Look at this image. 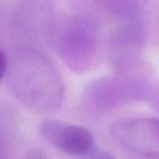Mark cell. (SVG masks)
Instances as JSON below:
<instances>
[{
  "mask_svg": "<svg viewBox=\"0 0 159 159\" xmlns=\"http://www.w3.org/2000/svg\"><path fill=\"white\" fill-rule=\"evenodd\" d=\"M84 156H86L84 159H116L115 156L111 155V153L102 149H92Z\"/></svg>",
  "mask_w": 159,
  "mask_h": 159,
  "instance_id": "obj_6",
  "label": "cell"
},
{
  "mask_svg": "<svg viewBox=\"0 0 159 159\" xmlns=\"http://www.w3.org/2000/svg\"><path fill=\"white\" fill-rule=\"evenodd\" d=\"M39 132L49 144L70 155L84 156L94 146L92 133L80 126L47 120L40 125Z\"/></svg>",
  "mask_w": 159,
  "mask_h": 159,
  "instance_id": "obj_4",
  "label": "cell"
},
{
  "mask_svg": "<svg viewBox=\"0 0 159 159\" xmlns=\"http://www.w3.org/2000/svg\"><path fill=\"white\" fill-rule=\"evenodd\" d=\"M146 98H148V100L151 101L153 107H155L156 109L159 111V84L156 88H152V87L149 86Z\"/></svg>",
  "mask_w": 159,
  "mask_h": 159,
  "instance_id": "obj_7",
  "label": "cell"
},
{
  "mask_svg": "<svg viewBox=\"0 0 159 159\" xmlns=\"http://www.w3.org/2000/svg\"><path fill=\"white\" fill-rule=\"evenodd\" d=\"M7 69H8V57H7L6 53L0 49V81L6 75Z\"/></svg>",
  "mask_w": 159,
  "mask_h": 159,
  "instance_id": "obj_8",
  "label": "cell"
},
{
  "mask_svg": "<svg viewBox=\"0 0 159 159\" xmlns=\"http://www.w3.org/2000/svg\"><path fill=\"white\" fill-rule=\"evenodd\" d=\"M114 140L124 148L147 157H159V119L134 118L114 122Z\"/></svg>",
  "mask_w": 159,
  "mask_h": 159,
  "instance_id": "obj_3",
  "label": "cell"
},
{
  "mask_svg": "<svg viewBox=\"0 0 159 159\" xmlns=\"http://www.w3.org/2000/svg\"><path fill=\"white\" fill-rule=\"evenodd\" d=\"M57 49L65 64L75 71L89 69L98 52V34L89 21L74 17L62 26Z\"/></svg>",
  "mask_w": 159,
  "mask_h": 159,
  "instance_id": "obj_1",
  "label": "cell"
},
{
  "mask_svg": "<svg viewBox=\"0 0 159 159\" xmlns=\"http://www.w3.org/2000/svg\"><path fill=\"white\" fill-rule=\"evenodd\" d=\"M149 84L130 76L106 77L91 82L84 91L87 103L98 111H111L139 98H146Z\"/></svg>",
  "mask_w": 159,
  "mask_h": 159,
  "instance_id": "obj_2",
  "label": "cell"
},
{
  "mask_svg": "<svg viewBox=\"0 0 159 159\" xmlns=\"http://www.w3.org/2000/svg\"><path fill=\"white\" fill-rule=\"evenodd\" d=\"M95 2L107 12L125 19L139 16L146 4V0H95Z\"/></svg>",
  "mask_w": 159,
  "mask_h": 159,
  "instance_id": "obj_5",
  "label": "cell"
}]
</instances>
